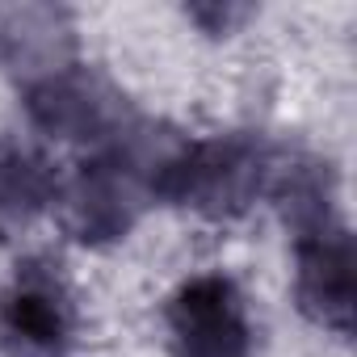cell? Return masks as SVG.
Here are the masks:
<instances>
[{"mask_svg": "<svg viewBox=\"0 0 357 357\" xmlns=\"http://www.w3.org/2000/svg\"><path fill=\"white\" fill-rule=\"evenodd\" d=\"M176 357H252V324L231 278L206 273L168 303Z\"/></svg>", "mask_w": 357, "mask_h": 357, "instance_id": "1", "label": "cell"}, {"mask_svg": "<svg viewBox=\"0 0 357 357\" xmlns=\"http://www.w3.org/2000/svg\"><path fill=\"white\" fill-rule=\"evenodd\" d=\"M76 332V311L47 265H26L17 282L9 286L5 303H0V336L17 357H59L72 344Z\"/></svg>", "mask_w": 357, "mask_h": 357, "instance_id": "2", "label": "cell"}, {"mask_svg": "<svg viewBox=\"0 0 357 357\" xmlns=\"http://www.w3.org/2000/svg\"><path fill=\"white\" fill-rule=\"evenodd\" d=\"M298 298L303 311L336 332H349L353 307V257L344 236H324L298 248Z\"/></svg>", "mask_w": 357, "mask_h": 357, "instance_id": "3", "label": "cell"}, {"mask_svg": "<svg viewBox=\"0 0 357 357\" xmlns=\"http://www.w3.org/2000/svg\"><path fill=\"white\" fill-rule=\"evenodd\" d=\"M17 198H22L26 206H34V211L47 202V172H43L38 160L13 155L9 164H0V231L30 219V215L17 206Z\"/></svg>", "mask_w": 357, "mask_h": 357, "instance_id": "4", "label": "cell"}]
</instances>
